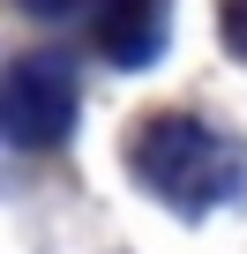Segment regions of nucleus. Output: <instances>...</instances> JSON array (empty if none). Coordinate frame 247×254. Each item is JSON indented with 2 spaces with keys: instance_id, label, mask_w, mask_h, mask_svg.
<instances>
[{
  "instance_id": "3",
  "label": "nucleus",
  "mask_w": 247,
  "mask_h": 254,
  "mask_svg": "<svg viewBox=\"0 0 247 254\" xmlns=\"http://www.w3.org/2000/svg\"><path fill=\"white\" fill-rule=\"evenodd\" d=\"M90 38H97V53L112 67H150L165 53V38H172V8L165 0H105Z\"/></svg>"
},
{
  "instance_id": "2",
  "label": "nucleus",
  "mask_w": 247,
  "mask_h": 254,
  "mask_svg": "<svg viewBox=\"0 0 247 254\" xmlns=\"http://www.w3.org/2000/svg\"><path fill=\"white\" fill-rule=\"evenodd\" d=\"M75 67L60 53H23L8 75H0V135L15 150H60L75 127Z\"/></svg>"
},
{
  "instance_id": "1",
  "label": "nucleus",
  "mask_w": 247,
  "mask_h": 254,
  "mask_svg": "<svg viewBox=\"0 0 247 254\" xmlns=\"http://www.w3.org/2000/svg\"><path fill=\"white\" fill-rule=\"evenodd\" d=\"M128 165L180 217H210V209L247 194V142L195 120V112H150L128 135Z\"/></svg>"
},
{
  "instance_id": "4",
  "label": "nucleus",
  "mask_w": 247,
  "mask_h": 254,
  "mask_svg": "<svg viewBox=\"0 0 247 254\" xmlns=\"http://www.w3.org/2000/svg\"><path fill=\"white\" fill-rule=\"evenodd\" d=\"M225 45L232 60H247V0H225Z\"/></svg>"
},
{
  "instance_id": "5",
  "label": "nucleus",
  "mask_w": 247,
  "mask_h": 254,
  "mask_svg": "<svg viewBox=\"0 0 247 254\" xmlns=\"http://www.w3.org/2000/svg\"><path fill=\"white\" fill-rule=\"evenodd\" d=\"M23 15H68V8H82V0H15Z\"/></svg>"
}]
</instances>
